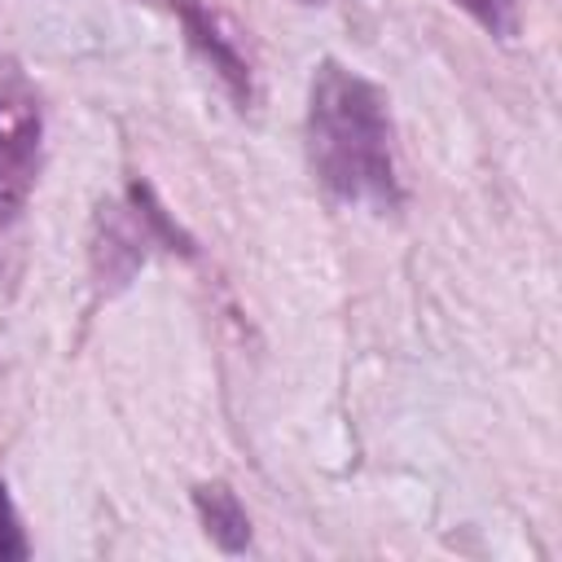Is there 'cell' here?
Here are the masks:
<instances>
[{"label":"cell","instance_id":"277c9868","mask_svg":"<svg viewBox=\"0 0 562 562\" xmlns=\"http://www.w3.org/2000/svg\"><path fill=\"white\" fill-rule=\"evenodd\" d=\"M171 13L184 31V44L193 48V57L224 83V92L246 110L255 101V70L250 57L241 53L233 26L224 22V13L211 0H171Z\"/></svg>","mask_w":562,"mask_h":562},{"label":"cell","instance_id":"ba28073f","mask_svg":"<svg viewBox=\"0 0 562 562\" xmlns=\"http://www.w3.org/2000/svg\"><path fill=\"white\" fill-rule=\"evenodd\" d=\"M303 4H321V0H303Z\"/></svg>","mask_w":562,"mask_h":562},{"label":"cell","instance_id":"8992f818","mask_svg":"<svg viewBox=\"0 0 562 562\" xmlns=\"http://www.w3.org/2000/svg\"><path fill=\"white\" fill-rule=\"evenodd\" d=\"M470 22H479L492 40L518 35V0H452Z\"/></svg>","mask_w":562,"mask_h":562},{"label":"cell","instance_id":"6da1fadb","mask_svg":"<svg viewBox=\"0 0 562 562\" xmlns=\"http://www.w3.org/2000/svg\"><path fill=\"white\" fill-rule=\"evenodd\" d=\"M303 145H307L312 180L338 206H364L378 215L400 206L404 189L395 162L391 105L386 92L360 70L334 57H325L312 70Z\"/></svg>","mask_w":562,"mask_h":562},{"label":"cell","instance_id":"5b68a950","mask_svg":"<svg viewBox=\"0 0 562 562\" xmlns=\"http://www.w3.org/2000/svg\"><path fill=\"white\" fill-rule=\"evenodd\" d=\"M193 509L206 527V536L224 549V553H241L250 544V514L237 501V492L228 483H198L193 487Z\"/></svg>","mask_w":562,"mask_h":562},{"label":"cell","instance_id":"7a4b0ae2","mask_svg":"<svg viewBox=\"0 0 562 562\" xmlns=\"http://www.w3.org/2000/svg\"><path fill=\"white\" fill-rule=\"evenodd\" d=\"M154 250H171V255H193V237L167 215V206L158 202V193L145 180H132L127 193L119 202H105L97 211L92 224V277L105 294L123 290Z\"/></svg>","mask_w":562,"mask_h":562},{"label":"cell","instance_id":"52a82bcc","mask_svg":"<svg viewBox=\"0 0 562 562\" xmlns=\"http://www.w3.org/2000/svg\"><path fill=\"white\" fill-rule=\"evenodd\" d=\"M26 553H31V544H26V536H22V518H18L13 496H9V487H4V479H0V562H18V558H26Z\"/></svg>","mask_w":562,"mask_h":562},{"label":"cell","instance_id":"3957f363","mask_svg":"<svg viewBox=\"0 0 562 562\" xmlns=\"http://www.w3.org/2000/svg\"><path fill=\"white\" fill-rule=\"evenodd\" d=\"M44 162V110L22 75L0 70V228L13 224Z\"/></svg>","mask_w":562,"mask_h":562}]
</instances>
